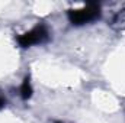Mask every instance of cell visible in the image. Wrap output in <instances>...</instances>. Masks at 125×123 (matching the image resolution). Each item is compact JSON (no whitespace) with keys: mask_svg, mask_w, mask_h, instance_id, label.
Wrapping results in <instances>:
<instances>
[{"mask_svg":"<svg viewBox=\"0 0 125 123\" xmlns=\"http://www.w3.org/2000/svg\"><path fill=\"white\" fill-rule=\"evenodd\" d=\"M67 16L73 25L82 26L100 18V6L97 3H87L82 9H70L67 12Z\"/></svg>","mask_w":125,"mask_h":123,"instance_id":"1","label":"cell"},{"mask_svg":"<svg viewBox=\"0 0 125 123\" xmlns=\"http://www.w3.org/2000/svg\"><path fill=\"white\" fill-rule=\"evenodd\" d=\"M48 38H50V32L47 29V26L45 25H36L33 29L19 35L16 38V41L22 48H29L32 45H38V44L48 41Z\"/></svg>","mask_w":125,"mask_h":123,"instance_id":"2","label":"cell"},{"mask_svg":"<svg viewBox=\"0 0 125 123\" xmlns=\"http://www.w3.org/2000/svg\"><path fill=\"white\" fill-rule=\"evenodd\" d=\"M32 96V86H31V78H29V75L28 77H25V80H23V83H22V87H21V97L23 98V100H28V98H31Z\"/></svg>","mask_w":125,"mask_h":123,"instance_id":"3","label":"cell"},{"mask_svg":"<svg viewBox=\"0 0 125 123\" xmlns=\"http://www.w3.org/2000/svg\"><path fill=\"white\" fill-rule=\"evenodd\" d=\"M4 103H6V100H4L3 97H0V109H1L3 106H4Z\"/></svg>","mask_w":125,"mask_h":123,"instance_id":"4","label":"cell"},{"mask_svg":"<svg viewBox=\"0 0 125 123\" xmlns=\"http://www.w3.org/2000/svg\"><path fill=\"white\" fill-rule=\"evenodd\" d=\"M54 123H61V122H54Z\"/></svg>","mask_w":125,"mask_h":123,"instance_id":"5","label":"cell"}]
</instances>
